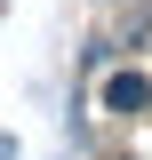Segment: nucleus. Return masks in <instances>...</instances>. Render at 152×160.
<instances>
[{
  "mask_svg": "<svg viewBox=\"0 0 152 160\" xmlns=\"http://www.w3.org/2000/svg\"><path fill=\"white\" fill-rule=\"evenodd\" d=\"M104 104H112V112H144V104H152V80L144 72H120L112 88H104Z\"/></svg>",
  "mask_w": 152,
  "mask_h": 160,
  "instance_id": "f257e3e1",
  "label": "nucleus"
}]
</instances>
